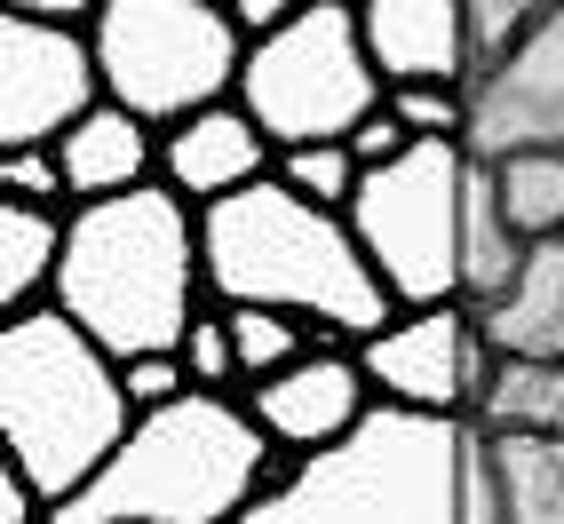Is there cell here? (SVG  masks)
<instances>
[{"label": "cell", "instance_id": "2e32d148", "mask_svg": "<svg viewBox=\"0 0 564 524\" xmlns=\"http://www.w3.org/2000/svg\"><path fill=\"white\" fill-rule=\"evenodd\" d=\"M477 334L494 358H533V365H564V239L533 247L524 279L501 303L477 310Z\"/></svg>", "mask_w": 564, "mask_h": 524}, {"label": "cell", "instance_id": "d4e9b609", "mask_svg": "<svg viewBox=\"0 0 564 524\" xmlns=\"http://www.w3.org/2000/svg\"><path fill=\"white\" fill-rule=\"evenodd\" d=\"M183 373H192V390H207V397H247L239 382V342H231V310L223 303H207L199 318H192V334H183Z\"/></svg>", "mask_w": 564, "mask_h": 524}, {"label": "cell", "instance_id": "83f0119b", "mask_svg": "<svg viewBox=\"0 0 564 524\" xmlns=\"http://www.w3.org/2000/svg\"><path fill=\"white\" fill-rule=\"evenodd\" d=\"M120 390H128L135 422H143V414H167V405L192 397V373H183L175 350H160V358H128V365H120Z\"/></svg>", "mask_w": 564, "mask_h": 524}, {"label": "cell", "instance_id": "8fae6325", "mask_svg": "<svg viewBox=\"0 0 564 524\" xmlns=\"http://www.w3.org/2000/svg\"><path fill=\"white\" fill-rule=\"evenodd\" d=\"M462 152L477 167H501V160H524V152H564V0H549L533 41L469 88Z\"/></svg>", "mask_w": 564, "mask_h": 524}, {"label": "cell", "instance_id": "ba28073f", "mask_svg": "<svg viewBox=\"0 0 564 524\" xmlns=\"http://www.w3.org/2000/svg\"><path fill=\"white\" fill-rule=\"evenodd\" d=\"M469 152L462 143H413L405 160L366 167L350 199V231L398 310L462 303V215H469Z\"/></svg>", "mask_w": 564, "mask_h": 524}, {"label": "cell", "instance_id": "7402d4cb", "mask_svg": "<svg viewBox=\"0 0 564 524\" xmlns=\"http://www.w3.org/2000/svg\"><path fill=\"white\" fill-rule=\"evenodd\" d=\"M231 342H239V373L254 390V382H271V373L303 365L326 334H311L303 318H279V310H231Z\"/></svg>", "mask_w": 564, "mask_h": 524}, {"label": "cell", "instance_id": "6da1fadb", "mask_svg": "<svg viewBox=\"0 0 564 524\" xmlns=\"http://www.w3.org/2000/svg\"><path fill=\"white\" fill-rule=\"evenodd\" d=\"M199 247H207V294L223 310L303 318L343 350H366L398 318V294L373 279L350 215L294 199L279 175L223 207H199Z\"/></svg>", "mask_w": 564, "mask_h": 524}, {"label": "cell", "instance_id": "484cf974", "mask_svg": "<svg viewBox=\"0 0 564 524\" xmlns=\"http://www.w3.org/2000/svg\"><path fill=\"white\" fill-rule=\"evenodd\" d=\"M0 199H9V207H48V215H72L64 160H56V152H0Z\"/></svg>", "mask_w": 564, "mask_h": 524}, {"label": "cell", "instance_id": "e0dca14e", "mask_svg": "<svg viewBox=\"0 0 564 524\" xmlns=\"http://www.w3.org/2000/svg\"><path fill=\"white\" fill-rule=\"evenodd\" d=\"M64 239H72V215L9 207V199H0V318H24V310H48L56 303Z\"/></svg>", "mask_w": 564, "mask_h": 524}, {"label": "cell", "instance_id": "7c38bea8", "mask_svg": "<svg viewBox=\"0 0 564 524\" xmlns=\"http://www.w3.org/2000/svg\"><path fill=\"white\" fill-rule=\"evenodd\" d=\"M373 405L382 397H373L358 350H343V342H318L303 365H286V373H271V382L247 390L254 429L271 437L286 461H311V454H326V445H343Z\"/></svg>", "mask_w": 564, "mask_h": 524}, {"label": "cell", "instance_id": "5b68a950", "mask_svg": "<svg viewBox=\"0 0 564 524\" xmlns=\"http://www.w3.org/2000/svg\"><path fill=\"white\" fill-rule=\"evenodd\" d=\"M469 445L477 422L373 405L343 445L286 461L239 524H462Z\"/></svg>", "mask_w": 564, "mask_h": 524}, {"label": "cell", "instance_id": "9c48e42d", "mask_svg": "<svg viewBox=\"0 0 564 524\" xmlns=\"http://www.w3.org/2000/svg\"><path fill=\"white\" fill-rule=\"evenodd\" d=\"M104 103V72L88 32L32 24L24 9L0 17V152H56Z\"/></svg>", "mask_w": 564, "mask_h": 524}, {"label": "cell", "instance_id": "9a60e30c", "mask_svg": "<svg viewBox=\"0 0 564 524\" xmlns=\"http://www.w3.org/2000/svg\"><path fill=\"white\" fill-rule=\"evenodd\" d=\"M56 160H64V183H72V207H104V199H128L143 183H160V128H143L120 103H96L56 143Z\"/></svg>", "mask_w": 564, "mask_h": 524}, {"label": "cell", "instance_id": "8992f818", "mask_svg": "<svg viewBox=\"0 0 564 524\" xmlns=\"http://www.w3.org/2000/svg\"><path fill=\"white\" fill-rule=\"evenodd\" d=\"M88 48L104 72V103L135 111L160 135L231 103L247 72V41L215 0H104Z\"/></svg>", "mask_w": 564, "mask_h": 524}, {"label": "cell", "instance_id": "cb8c5ba5", "mask_svg": "<svg viewBox=\"0 0 564 524\" xmlns=\"http://www.w3.org/2000/svg\"><path fill=\"white\" fill-rule=\"evenodd\" d=\"M279 183H286L294 199L326 207V215H350L358 183H366V167H358L350 143H303V152H279Z\"/></svg>", "mask_w": 564, "mask_h": 524}, {"label": "cell", "instance_id": "52a82bcc", "mask_svg": "<svg viewBox=\"0 0 564 524\" xmlns=\"http://www.w3.org/2000/svg\"><path fill=\"white\" fill-rule=\"evenodd\" d=\"M247 120L279 143V152H303V143H350L373 111L390 103L382 72L366 56V24L358 0H303L279 41H254L239 96Z\"/></svg>", "mask_w": 564, "mask_h": 524}, {"label": "cell", "instance_id": "603a6c76", "mask_svg": "<svg viewBox=\"0 0 564 524\" xmlns=\"http://www.w3.org/2000/svg\"><path fill=\"white\" fill-rule=\"evenodd\" d=\"M549 17V0H462V24H469V88L485 72H501L524 41H533V24Z\"/></svg>", "mask_w": 564, "mask_h": 524}, {"label": "cell", "instance_id": "30bf717a", "mask_svg": "<svg viewBox=\"0 0 564 524\" xmlns=\"http://www.w3.org/2000/svg\"><path fill=\"white\" fill-rule=\"evenodd\" d=\"M358 365H366V382H373V397H382V405L469 422L485 373H494V350H485L469 303H445V310H398V318L358 350Z\"/></svg>", "mask_w": 564, "mask_h": 524}, {"label": "cell", "instance_id": "7a4b0ae2", "mask_svg": "<svg viewBox=\"0 0 564 524\" xmlns=\"http://www.w3.org/2000/svg\"><path fill=\"white\" fill-rule=\"evenodd\" d=\"M207 303L215 294H207L199 207L183 192L143 183L128 199L72 207V239H64L48 310H64L104 358L128 365V358L183 350V334H192V318Z\"/></svg>", "mask_w": 564, "mask_h": 524}, {"label": "cell", "instance_id": "44dd1931", "mask_svg": "<svg viewBox=\"0 0 564 524\" xmlns=\"http://www.w3.org/2000/svg\"><path fill=\"white\" fill-rule=\"evenodd\" d=\"M494 199L533 247L564 239V152H524L494 167Z\"/></svg>", "mask_w": 564, "mask_h": 524}, {"label": "cell", "instance_id": "4316f807", "mask_svg": "<svg viewBox=\"0 0 564 524\" xmlns=\"http://www.w3.org/2000/svg\"><path fill=\"white\" fill-rule=\"evenodd\" d=\"M390 111L405 120L413 143H462L469 135V96L462 88H398Z\"/></svg>", "mask_w": 564, "mask_h": 524}, {"label": "cell", "instance_id": "d6986e66", "mask_svg": "<svg viewBox=\"0 0 564 524\" xmlns=\"http://www.w3.org/2000/svg\"><path fill=\"white\" fill-rule=\"evenodd\" d=\"M485 437H533V445H564V365H533V358H494L477 390Z\"/></svg>", "mask_w": 564, "mask_h": 524}, {"label": "cell", "instance_id": "ffe728a7", "mask_svg": "<svg viewBox=\"0 0 564 524\" xmlns=\"http://www.w3.org/2000/svg\"><path fill=\"white\" fill-rule=\"evenodd\" d=\"M494 469H501L509 524H564V445L494 437Z\"/></svg>", "mask_w": 564, "mask_h": 524}, {"label": "cell", "instance_id": "277c9868", "mask_svg": "<svg viewBox=\"0 0 564 524\" xmlns=\"http://www.w3.org/2000/svg\"><path fill=\"white\" fill-rule=\"evenodd\" d=\"M279 469L286 454L254 429L247 397L192 390L167 414H143L104 477L80 501L48 509V524H239Z\"/></svg>", "mask_w": 564, "mask_h": 524}, {"label": "cell", "instance_id": "ac0fdd59", "mask_svg": "<svg viewBox=\"0 0 564 524\" xmlns=\"http://www.w3.org/2000/svg\"><path fill=\"white\" fill-rule=\"evenodd\" d=\"M524 262H533V239L517 231L494 199V167H469V215H462V303L485 310L501 303V294L524 279Z\"/></svg>", "mask_w": 564, "mask_h": 524}, {"label": "cell", "instance_id": "5bb4252c", "mask_svg": "<svg viewBox=\"0 0 564 524\" xmlns=\"http://www.w3.org/2000/svg\"><path fill=\"white\" fill-rule=\"evenodd\" d=\"M271 175H279V143L262 135L239 103H215V111H199V120L160 135V183L183 192L192 207H223V199H239Z\"/></svg>", "mask_w": 564, "mask_h": 524}, {"label": "cell", "instance_id": "3957f363", "mask_svg": "<svg viewBox=\"0 0 564 524\" xmlns=\"http://www.w3.org/2000/svg\"><path fill=\"white\" fill-rule=\"evenodd\" d=\"M135 437L120 358H104L64 310L0 318V454L48 509L80 501Z\"/></svg>", "mask_w": 564, "mask_h": 524}, {"label": "cell", "instance_id": "4fadbf2b", "mask_svg": "<svg viewBox=\"0 0 564 524\" xmlns=\"http://www.w3.org/2000/svg\"><path fill=\"white\" fill-rule=\"evenodd\" d=\"M366 56L382 88H462L469 96V24L462 0H358Z\"/></svg>", "mask_w": 564, "mask_h": 524}]
</instances>
